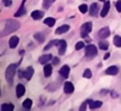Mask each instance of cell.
Instances as JSON below:
<instances>
[{
  "label": "cell",
  "mask_w": 121,
  "mask_h": 111,
  "mask_svg": "<svg viewBox=\"0 0 121 111\" xmlns=\"http://www.w3.org/2000/svg\"><path fill=\"white\" fill-rule=\"evenodd\" d=\"M16 66H17V65H16L15 64H11V65H9L7 67V69H6V79H7V81H8L9 83H11L12 81H13V77H14V75H15Z\"/></svg>",
  "instance_id": "1"
},
{
  "label": "cell",
  "mask_w": 121,
  "mask_h": 111,
  "mask_svg": "<svg viewBox=\"0 0 121 111\" xmlns=\"http://www.w3.org/2000/svg\"><path fill=\"white\" fill-rule=\"evenodd\" d=\"M97 54V48L95 45H88L85 47V55L89 58H93Z\"/></svg>",
  "instance_id": "2"
},
{
  "label": "cell",
  "mask_w": 121,
  "mask_h": 111,
  "mask_svg": "<svg viewBox=\"0 0 121 111\" xmlns=\"http://www.w3.org/2000/svg\"><path fill=\"white\" fill-rule=\"evenodd\" d=\"M91 30H92V23H91V22L84 23V24L81 26V28H80L81 37H86L87 34H88L89 32H91Z\"/></svg>",
  "instance_id": "3"
},
{
  "label": "cell",
  "mask_w": 121,
  "mask_h": 111,
  "mask_svg": "<svg viewBox=\"0 0 121 111\" xmlns=\"http://www.w3.org/2000/svg\"><path fill=\"white\" fill-rule=\"evenodd\" d=\"M56 46L59 47V54L60 55H63L66 49V42L64 40H58V43L56 44Z\"/></svg>",
  "instance_id": "4"
},
{
  "label": "cell",
  "mask_w": 121,
  "mask_h": 111,
  "mask_svg": "<svg viewBox=\"0 0 121 111\" xmlns=\"http://www.w3.org/2000/svg\"><path fill=\"white\" fill-rule=\"evenodd\" d=\"M97 35H98V37L99 38H101V39H106L107 37H109L110 36V29H109V28H102L98 32H97Z\"/></svg>",
  "instance_id": "5"
},
{
  "label": "cell",
  "mask_w": 121,
  "mask_h": 111,
  "mask_svg": "<svg viewBox=\"0 0 121 111\" xmlns=\"http://www.w3.org/2000/svg\"><path fill=\"white\" fill-rule=\"evenodd\" d=\"M69 72H70V67L68 66V65H63L60 69V76L63 78V79H66V78H68V76H69Z\"/></svg>",
  "instance_id": "6"
},
{
  "label": "cell",
  "mask_w": 121,
  "mask_h": 111,
  "mask_svg": "<svg viewBox=\"0 0 121 111\" xmlns=\"http://www.w3.org/2000/svg\"><path fill=\"white\" fill-rule=\"evenodd\" d=\"M98 10H99V6L96 3H93L90 7V15L92 16H96L98 14Z\"/></svg>",
  "instance_id": "7"
},
{
  "label": "cell",
  "mask_w": 121,
  "mask_h": 111,
  "mask_svg": "<svg viewBox=\"0 0 121 111\" xmlns=\"http://www.w3.org/2000/svg\"><path fill=\"white\" fill-rule=\"evenodd\" d=\"M25 92H26L25 86H24L22 83L17 84V86H16V96H17L18 98H21V97L25 94Z\"/></svg>",
  "instance_id": "8"
},
{
  "label": "cell",
  "mask_w": 121,
  "mask_h": 111,
  "mask_svg": "<svg viewBox=\"0 0 121 111\" xmlns=\"http://www.w3.org/2000/svg\"><path fill=\"white\" fill-rule=\"evenodd\" d=\"M63 90H64V92H65L66 94H70V93H72V92L74 91V85H73V83H70V82H66V83H64Z\"/></svg>",
  "instance_id": "9"
},
{
  "label": "cell",
  "mask_w": 121,
  "mask_h": 111,
  "mask_svg": "<svg viewBox=\"0 0 121 111\" xmlns=\"http://www.w3.org/2000/svg\"><path fill=\"white\" fill-rule=\"evenodd\" d=\"M105 73L108 74V75H116L118 73V67L115 66V65H112V66H110L106 69Z\"/></svg>",
  "instance_id": "10"
},
{
  "label": "cell",
  "mask_w": 121,
  "mask_h": 111,
  "mask_svg": "<svg viewBox=\"0 0 121 111\" xmlns=\"http://www.w3.org/2000/svg\"><path fill=\"white\" fill-rule=\"evenodd\" d=\"M33 73H34V69H33V67H32V66H28V67L25 70V78H26V80L29 81V80L32 78Z\"/></svg>",
  "instance_id": "11"
},
{
  "label": "cell",
  "mask_w": 121,
  "mask_h": 111,
  "mask_svg": "<svg viewBox=\"0 0 121 111\" xmlns=\"http://www.w3.org/2000/svg\"><path fill=\"white\" fill-rule=\"evenodd\" d=\"M109 9H110V2L107 1V2L104 4V6H103V9H102V10H101V12H100V16H101V17H105V16L108 14Z\"/></svg>",
  "instance_id": "12"
},
{
  "label": "cell",
  "mask_w": 121,
  "mask_h": 111,
  "mask_svg": "<svg viewBox=\"0 0 121 111\" xmlns=\"http://www.w3.org/2000/svg\"><path fill=\"white\" fill-rule=\"evenodd\" d=\"M51 59H52V55H51V54H45V55H43V56H41V57L39 58V62H40L41 64H43V65H45V64H47V62L50 61Z\"/></svg>",
  "instance_id": "13"
},
{
  "label": "cell",
  "mask_w": 121,
  "mask_h": 111,
  "mask_svg": "<svg viewBox=\"0 0 121 111\" xmlns=\"http://www.w3.org/2000/svg\"><path fill=\"white\" fill-rule=\"evenodd\" d=\"M18 43H19V38H18L17 36H12V37L9 39V46H10L11 48H15V47L17 46Z\"/></svg>",
  "instance_id": "14"
},
{
  "label": "cell",
  "mask_w": 121,
  "mask_h": 111,
  "mask_svg": "<svg viewBox=\"0 0 121 111\" xmlns=\"http://www.w3.org/2000/svg\"><path fill=\"white\" fill-rule=\"evenodd\" d=\"M26 0H24L23 1V3H22V5H21V7L19 8V9L14 13V16L15 17H20V16H22V15H24L25 13H26V9H25V6H24V2H25Z\"/></svg>",
  "instance_id": "15"
},
{
  "label": "cell",
  "mask_w": 121,
  "mask_h": 111,
  "mask_svg": "<svg viewBox=\"0 0 121 111\" xmlns=\"http://www.w3.org/2000/svg\"><path fill=\"white\" fill-rule=\"evenodd\" d=\"M43 16V12L41 11V10H33V11L31 12V17H32L34 20H39V19H41Z\"/></svg>",
  "instance_id": "16"
},
{
  "label": "cell",
  "mask_w": 121,
  "mask_h": 111,
  "mask_svg": "<svg viewBox=\"0 0 121 111\" xmlns=\"http://www.w3.org/2000/svg\"><path fill=\"white\" fill-rule=\"evenodd\" d=\"M69 28H70V27H69L68 25H62V26H60V28H58L56 29V33H57V34L65 33L66 31L69 30Z\"/></svg>",
  "instance_id": "17"
},
{
  "label": "cell",
  "mask_w": 121,
  "mask_h": 111,
  "mask_svg": "<svg viewBox=\"0 0 121 111\" xmlns=\"http://www.w3.org/2000/svg\"><path fill=\"white\" fill-rule=\"evenodd\" d=\"M52 73V65L45 64V65L43 66V74L45 77H49Z\"/></svg>",
  "instance_id": "18"
},
{
  "label": "cell",
  "mask_w": 121,
  "mask_h": 111,
  "mask_svg": "<svg viewBox=\"0 0 121 111\" xmlns=\"http://www.w3.org/2000/svg\"><path fill=\"white\" fill-rule=\"evenodd\" d=\"M1 109L3 111H12L14 109V106L12 103H3L1 105Z\"/></svg>",
  "instance_id": "19"
},
{
  "label": "cell",
  "mask_w": 121,
  "mask_h": 111,
  "mask_svg": "<svg viewBox=\"0 0 121 111\" xmlns=\"http://www.w3.org/2000/svg\"><path fill=\"white\" fill-rule=\"evenodd\" d=\"M102 105V102L101 101H95V102H91L90 103V108L91 109H95V108H98Z\"/></svg>",
  "instance_id": "20"
},
{
  "label": "cell",
  "mask_w": 121,
  "mask_h": 111,
  "mask_svg": "<svg viewBox=\"0 0 121 111\" xmlns=\"http://www.w3.org/2000/svg\"><path fill=\"white\" fill-rule=\"evenodd\" d=\"M43 23H44L45 25H47L48 27H53V26L55 25L56 21H55V19L52 18V17H47V18H45V20L43 21Z\"/></svg>",
  "instance_id": "21"
},
{
  "label": "cell",
  "mask_w": 121,
  "mask_h": 111,
  "mask_svg": "<svg viewBox=\"0 0 121 111\" xmlns=\"http://www.w3.org/2000/svg\"><path fill=\"white\" fill-rule=\"evenodd\" d=\"M23 106L26 108V109H30L31 106H32V101L30 99H26L24 102H23Z\"/></svg>",
  "instance_id": "22"
},
{
  "label": "cell",
  "mask_w": 121,
  "mask_h": 111,
  "mask_svg": "<svg viewBox=\"0 0 121 111\" xmlns=\"http://www.w3.org/2000/svg\"><path fill=\"white\" fill-rule=\"evenodd\" d=\"M113 44L115 45V46L120 47V46H121V36L115 35V36L113 37Z\"/></svg>",
  "instance_id": "23"
},
{
  "label": "cell",
  "mask_w": 121,
  "mask_h": 111,
  "mask_svg": "<svg viewBox=\"0 0 121 111\" xmlns=\"http://www.w3.org/2000/svg\"><path fill=\"white\" fill-rule=\"evenodd\" d=\"M34 38H35L36 40H38V42H40V43H43V40H44V36H43L42 33H36V34L34 35Z\"/></svg>",
  "instance_id": "24"
},
{
  "label": "cell",
  "mask_w": 121,
  "mask_h": 111,
  "mask_svg": "<svg viewBox=\"0 0 121 111\" xmlns=\"http://www.w3.org/2000/svg\"><path fill=\"white\" fill-rule=\"evenodd\" d=\"M108 47H109V43H107V42H100L99 43V48L100 49L106 50V49H108Z\"/></svg>",
  "instance_id": "25"
},
{
  "label": "cell",
  "mask_w": 121,
  "mask_h": 111,
  "mask_svg": "<svg viewBox=\"0 0 121 111\" xmlns=\"http://www.w3.org/2000/svg\"><path fill=\"white\" fill-rule=\"evenodd\" d=\"M78 9H79V11H80L81 13H85V12L87 11V9H88V8H87V5H85V4H82V5H80V6L78 7Z\"/></svg>",
  "instance_id": "26"
},
{
  "label": "cell",
  "mask_w": 121,
  "mask_h": 111,
  "mask_svg": "<svg viewBox=\"0 0 121 111\" xmlns=\"http://www.w3.org/2000/svg\"><path fill=\"white\" fill-rule=\"evenodd\" d=\"M57 42H58V40H52V41H50V42L47 44V46H44V50H46V49L50 48L52 46L56 45V44H57Z\"/></svg>",
  "instance_id": "27"
},
{
  "label": "cell",
  "mask_w": 121,
  "mask_h": 111,
  "mask_svg": "<svg viewBox=\"0 0 121 111\" xmlns=\"http://www.w3.org/2000/svg\"><path fill=\"white\" fill-rule=\"evenodd\" d=\"M83 77H84V78H88V79L91 78V77H92V71H91L90 69H88V68L85 69V71L83 72Z\"/></svg>",
  "instance_id": "28"
},
{
  "label": "cell",
  "mask_w": 121,
  "mask_h": 111,
  "mask_svg": "<svg viewBox=\"0 0 121 111\" xmlns=\"http://www.w3.org/2000/svg\"><path fill=\"white\" fill-rule=\"evenodd\" d=\"M83 46H84V43H83V42H81V41H80V42H78L77 45H76V49H77V50H79V49H81Z\"/></svg>",
  "instance_id": "29"
},
{
  "label": "cell",
  "mask_w": 121,
  "mask_h": 111,
  "mask_svg": "<svg viewBox=\"0 0 121 111\" xmlns=\"http://www.w3.org/2000/svg\"><path fill=\"white\" fill-rule=\"evenodd\" d=\"M55 0H43V7L44 8H48L49 7V5L52 3V2H54Z\"/></svg>",
  "instance_id": "30"
},
{
  "label": "cell",
  "mask_w": 121,
  "mask_h": 111,
  "mask_svg": "<svg viewBox=\"0 0 121 111\" xmlns=\"http://www.w3.org/2000/svg\"><path fill=\"white\" fill-rule=\"evenodd\" d=\"M115 7H116V9H117L119 12H121V0H118V1L116 2Z\"/></svg>",
  "instance_id": "31"
},
{
  "label": "cell",
  "mask_w": 121,
  "mask_h": 111,
  "mask_svg": "<svg viewBox=\"0 0 121 111\" xmlns=\"http://www.w3.org/2000/svg\"><path fill=\"white\" fill-rule=\"evenodd\" d=\"M3 3L6 7H9L11 4H12V1L11 0H3Z\"/></svg>",
  "instance_id": "32"
},
{
  "label": "cell",
  "mask_w": 121,
  "mask_h": 111,
  "mask_svg": "<svg viewBox=\"0 0 121 111\" xmlns=\"http://www.w3.org/2000/svg\"><path fill=\"white\" fill-rule=\"evenodd\" d=\"M59 63H60L59 58H58V57H54V58H53V65H58Z\"/></svg>",
  "instance_id": "33"
},
{
  "label": "cell",
  "mask_w": 121,
  "mask_h": 111,
  "mask_svg": "<svg viewBox=\"0 0 121 111\" xmlns=\"http://www.w3.org/2000/svg\"><path fill=\"white\" fill-rule=\"evenodd\" d=\"M85 109H86V103H85V102H83V103L80 105L79 110H80V111H82V110H85Z\"/></svg>",
  "instance_id": "34"
},
{
  "label": "cell",
  "mask_w": 121,
  "mask_h": 111,
  "mask_svg": "<svg viewBox=\"0 0 121 111\" xmlns=\"http://www.w3.org/2000/svg\"><path fill=\"white\" fill-rule=\"evenodd\" d=\"M19 77H20V78H22V77H25V71L19 70Z\"/></svg>",
  "instance_id": "35"
},
{
  "label": "cell",
  "mask_w": 121,
  "mask_h": 111,
  "mask_svg": "<svg viewBox=\"0 0 121 111\" xmlns=\"http://www.w3.org/2000/svg\"><path fill=\"white\" fill-rule=\"evenodd\" d=\"M109 57H110V53H108V52H107V53L104 55V60H107Z\"/></svg>",
  "instance_id": "36"
},
{
  "label": "cell",
  "mask_w": 121,
  "mask_h": 111,
  "mask_svg": "<svg viewBox=\"0 0 121 111\" xmlns=\"http://www.w3.org/2000/svg\"><path fill=\"white\" fill-rule=\"evenodd\" d=\"M99 1H105V0H99Z\"/></svg>",
  "instance_id": "37"
}]
</instances>
